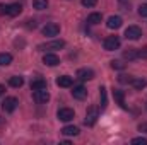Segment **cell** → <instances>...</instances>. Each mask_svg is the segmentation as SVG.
<instances>
[{"instance_id": "32", "label": "cell", "mask_w": 147, "mask_h": 145, "mask_svg": "<svg viewBox=\"0 0 147 145\" xmlns=\"http://www.w3.org/2000/svg\"><path fill=\"white\" fill-rule=\"evenodd\" d=\"M26 26H28L29 29H31V28L34 29V28H36V21H34V19H33V21H28V24H26Z\"/></svg>"}, {"instance_id": "5", "label": "cell", "mask_w": 147, "mask_h": 145, "mask_svg": "<svg viewBox=\"0 0 147 145\" xmlns=\"http://www.w3.org/2000/svg\"><path fill=\"white\" fill-rule=\"evenodd\" d=\"M57 116H58L60 121H70V119H74L75 113H74V109H70V108H60L58 113H57Z\"/></svg>"}, {"instance_id": "17", "label": "cell", "mask_w": 147, "mask_h": 145, "mask_svg": "<svg viewBox=\"0 0 147 145\" xmlns=\"http://www.w3.org/2000/svg\"><path fill=\"white\" fill-rule=\"evenodd\" d=\"M99 101H101V109H105L106 106H108V96H106V87H99Z\"/></svg>"}, {"instance_id": "25", "label": "cell", "mask_w": 147, "mask_h": 145, "mask_svg": "<svg viewBox=\"0 0 147 145\" xmlns=\"http://www.w3.org/2000/svg\"><path fill=\"white\" fill-rule=\"evenodd\" d=\"M111 68H115V70H123V68H125V63H121L120 60H111Z\"/></svg>"}, {"instance_id": "34", "label": "cell", "mask_w": 147, "mask_h": 145, "mask_svg": "<svg viewBox=\"0 0 147 145\" xmlns=\"http://www.w3.org/2000/svg\"><path fill=\"white\" fill-rule=\"evenodd\" d=\"M3 91H5V87H3V85H0V96L3 94Z\"/></svg>"}, {"instance_id": "28", "label": "cell", "mask_w": 147, "mask_h": 145, "mask_svg": "<svg viewBox=\"0 0 147 145\" xmlns=\"http://www.w3.org/2000/svg\"><path fill=\"white\" fill-rule=\"evenodd\" d=\"M139 14H140L142 17H147V3H142V5L139 7Z\"/></svg>"}, {"instance_id": "10", "label": "cell", "mask_w": 147, "mask_h": 145, "mask_svg": "<svg viewBox=\"0 0 147 145\" xmlns=\"http://www.w3.org/2000/svg\"><path fill=\"white\" fill-rule=\"evenodd\" d=\"M43 63L48 65V67H57V65L60 63V58H58L55 53H46V55L43 56Z\"/></svg>"}, {"instance_id": "16", "label": "cell", "mask_w": 147, "mask_h": 145, "mask_svg": "<svg viewBox=\"0 0 147 145\" xmlns=\"http://www.w3.org/2000/svg\"><path fill=\"white\" fill-rule=\"evenodd\" d=\"M101 21H103V15H101L99 12H92V14H89V17H87V24H91V26L99 24Z\"/></svg>"}, {"instance_id": "13", "label": "cell", "mask_w": 147, "mask_h": 145, "mask_svg": "<svg viewBox=\"0 0 147 145\" xmlns=\"http://www.w3.org/2000/svg\"><path fill=\"white\" fill-rule=\"evenodd\" d=\"M74 80L72 77H69V75H62V77H58L57 79V85L58 87H72Z\"/></svg>"}, {"instance_id": "21", "label": "cell", "mask_w": 147, "mask_h": 145, "mask_svg": "<svg viewBox=\"0 0 147 145\" xmlns=\"http://www.w3.org/2000/svg\"><path fill=\"white\" fill-rule=\"evenodd\" d=\"M39 89H46V80L36 79V80L31 82V91H39Z\"/></svg>"}, {"instance_id": "2", "label": "cell", "mask_w": 147, "mask_h": 145, "mask_svg": "<svg viewBox=\"0 0 147 145\" xmlns=\"http://www.w3.org/2000/svg\"><path fill=\"white\" fill-rule=\"evenodd\" d=\"M103 46H105L106 51H115V50H118V48H120V38L118 36H108L105 39Z\"/></svg>"}, {"instance_id": "1", "label": "cell", "mask_w": 147, "mask_h": 145, "mask_svg": "<svg viewBox=\"0 0 147 145\" xmlns=\"http://www.w3.org/2000/svg\"><path fill=\"white\" fill-rule=\"evenodd\" d=\"M98 118H99V108H98V106H91V108L87 109V113H86L84 123H86L87 126H92V125L98 121Z\"/></svg>"}, {"instance_id": "9", "label": "cell", "mask_w": 147, "mask_h": 145, "mask_svg": "<svg viewBox=\"0 0 147 145\" xmlns=\"http://www.w3.org/2000/svg\"><path fill=\"white\" fill-rule=\"evenodd\" d=\"M72 96L75 99H79V101H82V99H86V96H87V89L84 87V85H74L72 89Z\"/></svg>"}, {"instance_id": "26", "label": "cell", "mask_w": 147, "mask_h": 145, "mask_svg": "<svg viewBox=\"0 0 147 145\" xmlns=\"http://www.w3.org/2000/svg\"><path fill=\"white\" fill-rule=\"evenodd\" d=\"M132 75H125V73H121L120 77H118V82H121V84H130L132 82Z\"/></svg>"}, {"instance_id": "14", "label": "cell", "mask_w": 147, "mask_h": 145, "mask_svg": "<svg viewBox=\"0 0 147 145\" xmlns=\"http://www.w3.org/2000/svg\"><path fill=\"white\" fill-rule=\"evenodd\" d=\"M21 12H22V5H21V3H10V5H9V10H7V15L16 17V15H19Z\"/></svg>"}, {"instance_id": "15", "label": "cell", "mask_w": 147, "mask_h": 145, "mask_svg": "<svg viewBox=\"0 0 147 145\" xmlns=\"http://www.w3.org/2000/svg\"><path fill=\"white\" fill-rule=\"evenodd\" d=\"M113 97H115V101H116L121 108H125V92H123V91L113 89Z\"/></svg>"}, {"instance_id": "12", "label": "cell", "mask_w": 147, "mask_h": 145, "mask_svg": "<svg viewBox=\"0 0 147 145\" xmlns=\"http://www.w3.org/2000/svg\"><path fill=\"white\" fill-rule=\"evenodd\" d=\"M121 17L120 15H111L110 19L106 21V26L110 28V29H118V28H121Z\"/></svg>"}, {"instance_id": "33", "label": "cell", "mask_w": 147, "mask_h": 145, "mask_svg": "<svg viewBox=\"0 0 147 145\" xmlns=\"http://www.w3.org/2000/svg\"><path fill=\"white\" fill-rule=\"evenodd\" d=\"M139 130H144V132H147V123H144V125H140V126H139Z\"/></svg>"}, {"instance_id": "24", "label": "cell", "mask_w": 147, "mask_h": 145, "mask_svg": "<svg viewBox=\"0 0 147 145\" xmlns=\"http://www.w3.org/2000/svg\"><path fill=\"white\" fill-rule=\"evenodd\" d=\"M33 7L36 10H45L48 7V0H33Z\"/></svg>"}, {"instance_id": "29", "label": "cell", "mask_w": 147, "mask_h": 145, "mask_svg": "<svg viewBox=\"0 0 147 145\" xmlns=\"http://www.w3.org/2000/svg\"><path fill=\"white\" fill-rule=\"evenodd\" d=\"M98 3V0H82V5L84 7H94Z\"/></svg>"}, {"instance_id": "20", "label": "cell", "mask_w": 147, "mask_h": 145, "mask_svg": "<svg viewBox=\"0 0 147 145\" xmlns=\"http://www.w3.org/2000/svg\"><path fill=\"white\" fill-rule=\"evenodd\" d=\"M62 133L67 135V137H77V135H79V128H77V126H72V125H69V126L62 128Z\"/></svg>"}, {"instance_id": "4", "label": "cell", "mask_w": 147, "mask_h": 145, "mask_svg": "<svg viewBox=\"0 0 147 145\" xmlns=\"http://www.w3.org/2000/svg\"><path fill=\"white\" fill-rule=\"evenodd\" d=\"M65 46V41L63 39H55V41H50L46 44H39L38 48L39 50H62Z\"/></svg>"}, {"instance_id": "35", "label": "cell", "mask_w": 147, "mask_h": 145, "mask_svg": "<svg viewBox=\"0 0 147 145\" xmlns=\"http://www.w3.org/2000/svg\"><path fill=\"white\" fill-rule=\"evenodd\" d=\"M121 2H123V0H121Z\"/></svg>"}, {"instance_id": "8", "label": "cell", "mask_w": 147, "mask_h": 145, "mask_svg": "<svg viewBox=\"0 0 147 145\" xmlns=\"http://www.w3.org/2000/svg\"><path fill=\"white\" fill-rule=\"evenodd\" d=\"M17 104H19V103H17L16 97H5L3 103H2V108H3L5 113H12V111H16Z\"/></svg>"}, {"instance_id": "6", "label": "cell", "mask_w": 147, "mask_h": 145, "mask_svg": "<svg viewBox=\"0 0 147 145\" xmlns=\"http://www.w3.org/2000/svg\"><path fill=\"white\" fill-rule=\"evenodd\" d=\"M33 97H34V101H36L38 104H45V103H48L50 94H48L46 89H39V91H34L33 92Z\"/></svg>"}, {"instance_id": "11", "label": "cell", "mask_w": 147, "mask_h": 145, "mask_svg": "<svg viewBox=\"0 0 147 145\" xmlns=\"http://www.w3.org/2000/svg\"><path fill=\"white\" fill-rule=\"evenodd\" d=\"M77 77L80 80H91V79H94V70H91V68H79L77 70Z\"/></svg>"}, {"instance_id": "23", "label": "cell", "mask_w": 147, "mask_h": 145, "mask_svg": "<svg viewBox=\"0 0 147 145\" xmlns=\"http://www.w3.org/2000/svg\"><path fill=\"white\" fill-rule=\"evenodd\" d=\"M123 58H125V60H128V62H132V60H135V58H137V51H135L134 48H128V50H125V51H123Z\"/></svg>"}, {"instance_id": "30", "label": "cell", "mask_w": 147, "mask_h": 145, "mask_svg": "<svg viewBox=\"0 0 147 145\" xmlns=\"http://www.w3.org/2000/svg\"><path fill=\"white\" fill-rule=\"evenodd\" d=\"M132 144H142V145H147V138H144V137H137V138H134V140H132Z\"/></svg>"}, {"instance_id": "27", "label": "cell", "mask_w": 147, "mask_h": 145, "mask_svg": "<svg viewBox=\"0 0 147 145\" xmlns=\"http://www.w3.org/2000/svg\"><path fill=\"white\" fill-rule=\"evenodd\" d=\"M137 58H142V60H147V46H144V48H140V50L137 51Z\"/></svg>"}, {"instance_id": "3", "label": "cell", "mask_w": 147, "mask_h": 145, "mask_svg": "<svg viewBox=\"0 0 147 145\" xmlns=\"http://www.w3.org/2000/svg\"><path fill=\"white\" fill-rule=\"evenodd\" d=\"M142 36V29L139 28V26H128L127 29H125V38L127 39H139V38Z\"/></svg>"}, {"instance_id": "22", "label": "cell", "mask_w": 147, "mask_h": 145, "mask_svg": "<svg viewBox=\"0 0 147 145\" xmlns=\"http://www.w3.org/2000/svg\"><path fill=\"white\" fill-rule=\"evenodd\" d=\"M12 63V55L10 53H0V65L2 67H7Z\"/></svg>"}, {"instance_id": "31", "label": "cell", "mask_w": 147, "mask_h": 145, "mask_svg": "<svg viewBox=\"0 0 147 145\" xmlns=\"http://www.w3.org/2000/svg\"><path fill=\"white\" fill-rule=\"evenodd\" d=\"M7 10H9V5L0 3V15H5V14H7Z\"/></svg>"}, {"instance_id": "7", "label": "cell", "mask_w": 147, "mask_h": 145, "mask_svg": "<svg viewBox=\"0 0 147 145\" xmlns=\"http://www.w3.org/2000/svg\"><path fill=\"white\" fill-rule=\"evenodd\" d=\"M58 33H60V26H58V24H55V22H50V24H46V26L43 28V34H45V36H48V38L57 36Z\"/></svg>"}, {"instance_id": "19", "label": "cell", "mask_w": 147, "mask_h": 145, "mask_svg": "<svg viewBox=\"0 0 147 145\" xmlns=\"http://www.w3.org/2000/svg\"><path fill=\"white\" fill-rule=\"evenodd\" d=\"M9 84H10L12 87L19 89V87H22V84H24V79H22L21 75H14V77H10V79H9Z\"/></svg>"}, {"instance_id": "18", "label": "cell", "mask_w": 147, "mask_h": 145, "mask_svg": "<svg viewBox=\"0 0 147 145\" xmlns=\"http://www.w3.org/2000/svg\"><path fill=\"white\" fill-rule=\"evenodd\" d=\"M130 84H132V87H134L135 91H142V89L147 85V80L146 79H132Z\"/></svg>"}]
</instances>
